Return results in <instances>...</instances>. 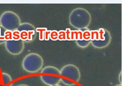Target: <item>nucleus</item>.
Returning a JSON list of instances; mask_svg holds the SVG:
<instances>
[{"mask_svg":"<svg viewBox=\"0 0 122 86\" xmlns=\"http://www.w3.org/2000/svg\"><path fill=\"white\" fill-rule=\"evenodd\" d=\"M51 30H47L44 33V40L46 41H48L50 39V35Z\"/></svg>","mask_w":122,"mask_h":86,"instance_id":"nucleus-25","label":"nucleus"},{"mask_svg":"<svg viewBox=\"0 0 122 86\" xmlns=\"http://www.w3.org/2000/svg\"><path fill=\"white\" fill-rule=\"evenodd\" d=\"M4 39L5 41L12 40V31L5 30L4 32Z\"/></svg>","mask_w":122,"mask_h":86,"instance_id":"nucleus-18","label":"nucleus"},{"mask_svg":"<svg viewBox=\"0 0 122 86\" xmlns=\"http://www.w3.org/2000/svg\"><path fill=\"white\" fill-rule=\"evenodd\" d=\"M5 45L8 52L13 55H18L21 54L25 47L24 42L21 40L6 41L5 42Z\"/></svg>","mask_w":122,"mask_h":86,"instance_id":"nucleus-5","label":"nucleus"},{"mask_svg":"<svg viewBox=\"0 0 122 86\" xmlns=\"http://www.w3.org/2000/svg\"><path fill=\"white\" fill-rule=\"evenodd\" d=\"M122 71H121L119 73V75H118V81L120 83V84H121L122 85Z\"/></svg>","mask_w":122,"mask_h":86,"instance_id":"nucleus-27","label":"nucleus"},{"mask_svg":"<svg viewBox=\"0 0 122 86\" xmlns=\"http://www.w3.org/2000/svg\"><path fill=\"white\" fill-rule=\"evenodd\" d=\"M28 32V39L27 42H31L33 41L36 37V30H30Z\"/></svg>","mask_w":122,"mask_h":86,"instance_id":"nucleus-16","label":"nucleus"},{"mask_svg":"<svg viewBox=\"0 0 122 86\" xmlns=\"http://www.w3.org/2000/svg\"><path fill=\"white\" fill-rule=\"evenodd\" d=\"M12 40L15 41L20 40V32L18 29L12 31Z\"/></svg>","mask_w":122,"mask_h":86,"instance_id":"nucleus-15","label":"nucleus"},{"mask_svg":"<svg viewBox=\"0 0 122 86\" xmlns=\"http://www.w3.org/2000/svg\"><path fill=\"white\" fill-rule=\"evenodd\" d=\"M47 30V28H41L38 27L36 29V32L39 33V40L43 41L44 40V33Z\"/></svg>","mask_w":122,"mask_h":86,"instance_id":"nucleus-11","label":"nucleus"},{"mask_svg":"<svg viewBox=\"0 0 122 86\" xmlns=\"http://www.w3.org/2000/svg\"><path fill=\"white\" fill-rule=\"evenodd\" d=\"M115 86H122L121 84H118V85H116Z\"/></svg>","mask_w":122,"mask_h":86,"instance_id":"nucleus-29","label":"nucleus"},{"mask_svg":"<svg viewBox=\"0 0 122 86\" xmlns=\"http://www.w3.org/2000/svg\"><path fill=\"white\" fill-rule=\"evenodd\" d=\"M21 24L19 16L13 11H5L0 17V25L5 30L14 31Z\"/></svg>","mask_w":122,"mask_h":86,"instance_id":"nucleus-3","label":"nucleus"},{"mask_svg":"<svg viewBox=\"0 0 122 86\" xmlns=\"http://www.w3.org/2000/svg\"><path fill=\"white\" fill-rule=\"evenodd\" d=\"M17 29L19 31H21L22 30L28 31L30 30H36V28L31 24L28 22H24L21 23Z\"/></svg>","mask_w":122,"mask_h":86,"instance_id":"nucleus-10","label":"nucleus"},{"mask_svg":"<svg viewBox=\"0 0 122 86\" xmlns=\"http://www.w3.org/2000/svg\"><path fill=\"white\" fill-rule=\"evenodd\" d=\"M71 40H78V31L77 30H71Z\"/></svg>","mask_w":122,"mask_h":86,"instance_id":"nucleus-22","label":"nucleus"},{"mask_svg":"<svg viewBox=\"0 0 122 86\" xmlns=\"http://www.w3.org/2000/svg\"><path fill=\"white\" fill-rule=\"evenodd\" d=\"M111 36L110 33L108 31L107 36L106 39L104 41H91V43L93 47L97 48H103L108 46L111 43Z\"/></svg>","mask_w":122,"mask_h":86,"instance_id":"nucleus-7","label":"nucleus"},{"mask_svg":"<svg viewBox=\"0 0 122 86\" xmlns=\"http://www.w3.org/2000/svg\"><path fill=\"white\" fill-rule=\"evenodd\" d=\"M17 86H29L28 85H25V84H20V85H19Z\"/></svg>","mask_w":122,"mask_h":86,"instance_id":"nucleus-28","label":"nucleus"},{"mask_svg":"<svg viewBox=\"0 0 122 86\" xmlns=\"http://www.w3.org/2000/svg\"><path fill=\"white\" fill-rule=\"evenodd\" d=\"M84 30H83V39L86 41H90L91 38L90 30L88 29Z\"/></svg>","mask_w":122,"mask_h":86,"instance_id":"nucleus-14","label":"nucleus"},{"mask_svg":"<svg viewBox=\"0 0 122 86\" xmlns=\"http://www.w3.org/2000/svg\"><path fill=\"white\" fill-rule=\"evenodd\" d=\"M91 22L90 12L85 9L77 8L71 12L69 16V22L73 28L84 30L87 29Z\"/></svg>","mask_w":122,"mask_h":86,"instance_id":"nucleus-1","label":"nucleus"},{"mask_svg":"<svg viewBox=\"0 0 122 86\" xmlns=\"http://www.w3.org/2000/svg\"><path fill=\"white\" fill-rule=\"evenodd\" d=\"M58 40L60 41L66 40V33L65 30H61L58 31Z\"/></svg>","mask_w":122,"mask_h":86,"instance_id":"nucleus-20","label":"nucleus"},{"mask_svg":"<svg viewBox=\"0 0 122 86\" xmlns=\"http://www.w3.org/2000/svg\"><path fill=\"white\" fill-rule=\"evenodd\" d=\"M41 80L45 84L49 86L58 85L61 82V77L48 75H42L40 76Z\"/></svg>","mask_w":122,"mask_h":86,"instance_id":"nucleus-6","label":"nucleus"},{"mask_svg":"<svg viewBox=\"0 0 122 86\" xmlns=\"http://www.w3.org/2000/svg\"><path fill=\"white\" fill-rule=\"evenodd\" d=\"M76 44L81 48H86L88 47L90 43H91V41H86L84 40H77L76 41Z\"/></svg>","mask_w":122,"mask_h":86,"instance_id":"nucleus-13","label":"nucleus"},{"mask_svg":"<svg viewBox=\"0 0 122 86\" xmlns=\"http://www.w3.org/2000/svg\"><path fill=\"white\" fill-rule=\"evenodd\" d=\"M20 32V40L22 41L27 42L28 39V32L25 30H22Z\"/></svg>","mask_w":122,"mask_h":86,"instance_id":"nucleus-19","label":"nucleus"},{"mask_svg":"<svg viewBox=\"0 0 122 86\" xmlns=\"http://www.w3.org/2000/svg\"><path fill=\"white\" fill-rule=\"evenodd\" d=\"M43 65V60L39 54L31 53L27 55L22 62V67L26 72L34 73L40 70Z\"/></svg>","mask_w":122,"mask_h":86,"instance_id":"nucleus-2","label":"nucleus"},{"mask_svg":"<svg viewBox=\"0 0 122 86\" xmlns=\"http://www.w3.org/2000/svg\"><path fill=\"white\" fill-rule=\"evenodd\" d=\"M5 29L0 25V44H2L5 42L4 39V32Z\"/></svg>","mask_w":122,"mask_h":86,"instance_id":"nucleus-21","label":"nucleus"},{"mask_svg":"<svg viewBox=\"0 0 122 86\" xmlns=\"http://www.w3.org/2000/svg\"><path fill=\"white\" fill-rule=\"evenodd\" d=\"M61 86V85H53V86Z\"/></svg>","mask_w":122,"mask_h":86,"instance_id":"nucleus-30","label":"nucleus"},{"mask_svg":"<svg viewBox=\"0 0 122 86\" xmlns=\"http://www.w3.org/2000/svg\"><path fill=\"white\" fill-rule=\"evenodd\" d=\"M61 81L63 82L64 84L67 85V86H71L75 85V83H74L72 81L67 80L66 79L61 78Z\"/></svg>","mask_w":122,"mask_h":86,"instance_id":"nucleus-23","label":"nucleus"},{"mask_svg":"<svg viewBox=\"0 0 122 86\" xmlns=\"http://www.w3.org/2000/svg\"><path fill=\"white\" fill-rule=\"evenodd\" d=\"M78 31V40H82L83 39V30L81 29L77 30Z\"/></svg>","mask_w":122,"mask_h":86,"instance_id":"nucleus-26","label":"nucleus"},{"mask_svg":"<svg viewBox=\"0 0 122 86\" xmlns=\"http://www.w3.org/2000/svg\"><path fill=\"white\" fill-rule=\"evenodd\" d=\"M12 79L11 76L5 72L0 74V86H12Z\"/></svg>","mask_w":122,"mask_h":86,"instance_id":"nucleus-8","label":"nucleus"},{"mask_svg":"<svg viewBox=\"0 0 122 86\" xmlns=\"http://www.w3.org/2000/svg\"><path fill=\"white\" fill-rule=\"evenodd\" d=\"M41 73L42 74H50L56 75H60V71L54 66H48L42 69Z\"/></svg>","mask_w":122,"mask_h":86,"instance_id":"nucleus-9","label":"nucleus"},{"mask_svg":"<svg viewBox=\"0 0 122 86\" xmlns=\"http://www.w3.org/2000/svg\"><path fill=\"white\" fill-rule=\"evenodd\" d=\"M71 29L70 28H67L65 29V32L66 33V40L71 41Z\"/></svg>","mask_w":122,"mask_h":86,"instance_id":"nucleus-24","label":"nucleus"},{"mask_svg":"<svg viewBox=\"0 0 122 86\" xmlns=\"http://www.w3.org/2000/svg\"><path fill=\"white\" fill-rule=\"evenodd\" d=\"M50 39L52 41H56L58 39V31L56 30H51Z\"/></svg>","mask_w":122,"mask_h":86,"instance_id":"nucleus-17","label":"nucleus"},{"mask_svg":"<svg viewBox=\"0 0 122 86\" xmlns=\"http://www.w3.org/2000/svg\"><path fill=\"white\" fill-rule=\"evenodd\" d=\"M91 38L90 41H98L99 40V34L98 30H90Z\"/></svg>","mask_w":122,"mask_h":86,"instance_id":"nucleus-12","label":"nucleus"},{"mask_svg":"<svg viewBox=\"0 0 122 86\" xmlns=\"http://www.w3.org/2000/svg\"><path fill=\"white\" fill-rule=\"evenodd\" d=\"M60 75L72 79L75 82H78L81 78V73L78 68L71 64L66 65L61 68Z\"/></svg>","mask_w":122,"mask_h":86,"instance_id":"nucleus-4","label":"nucleus"}]
</instances>
